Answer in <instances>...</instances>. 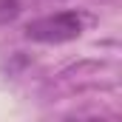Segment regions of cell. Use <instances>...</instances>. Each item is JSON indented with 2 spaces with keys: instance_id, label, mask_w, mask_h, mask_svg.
Masks as SVG:
<instances>
[{
  "instance_id": "1",
  "label": "cell",
  "mask_w": 122,
  "mask_h": 122,
  "mask_svg": "<svg viewBox=\"0 0 122 122\" xmlns=\"http://www.w3.org/2000/svg\"><path fill=\"white\" fill-rule=\"evenodd\" d=\"M85 29V17L80 11H54L46 17H37L26 26V37L34 43H68L77 40Z\"/></svg>"
},
{
  "instance_id": "2",
  "label": "cell",
  "mask_w": 122,
  "mask_h": 122,
  "mask_svg": "<svg viewBox=\"0 0 122 122\" xmlns=\"http://www.w3.org/2000/svg\"><path fill=\"white\" fill-rule=\"evenodd\" d=\"M20 14V0H0V23H9Z\"/></svg>"
}]
</instances>
